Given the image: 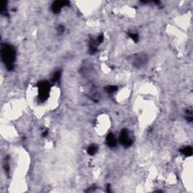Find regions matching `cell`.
<instances>
[{
    "label": "cell",
    "mask_w": 193,
    "mask_h": 193,
    "mask_svg": "<svg viewBox=\"0 0 193 193\" xmlns=\"http://www.w3.org/2000/svg\"><path fill=\"white\" fill-rule=\"evenodd\" d=\"M90 52L91 53V54H94L95 52L97 51V45L96 44L94 43V42H93L91 41V43H90Z\"/></svg>",
    "instance_id": "obj_10"
},
{
    "label": "cell",
    "mask_w": 193,
    "mask_h": 193,
    "mask_svg": "<svg viewBox=\"0 0 193 193\" xmlns=\"http://www.w3.org/2000/svg\"><path fill=\"white\" fill-rule=\"evenodd\" d=\"M130 37H131L134 42H136L138 41V39H139V36H138V35L136 34V33H131V34H130Z\"/></svg>",
    "instance_id": "obj_12"
},
{
    "label": "cell",
    "mask_w": 193,
    "mask_h": 193,
    "mask_svg": "<svg viewBox=\"0 0 193 193\" xmlns=\"http://www.w3.org/2000/svg\"><path fill=\"white\" fill-rule=\"evenodd\" d=\"M97 152V146L94 144H92L91 146H89L88 149H87V153L90 155H94Z\"/></svg>",
    "instance_id": "obj_7"
},
{
    "label": "cell",
    "mask_w": 193,
    "mask_h": 193,
    "mask_svg": "<svg viewBox=\"0 0 193 193\" xmlns=\"http://www.w3.org/2000/svg\"><path fill=\"white\" fill-rule=\"evenodd\" d=\"M63 30H64V28H63V26H60L58 27V31H60V32H63Z\"/></svg>",
    "instance_id": "obj_14"
},
{
    "label": "cell",
    "mask_w": 193,
    "mask_h": 193,
    "mask_svg": "<svg viewBox=\"0 0 193 193\" xmlns=\"http://www.w3.org/2000/svg\"><path fill=\"white\" fill-rule=\"evenodd\" d=\"M49 91V84L47 81H42L39 84V98L42 100H45L47 99Z\"/></svg>",
    "instance_id": "obj_2"
},
{
    "label": "cell",
    "mask_w": 193,
    "mask_h": 193,
    "mask_svg": "<svg viewBox=\"0 0 193 193\" xmlns=\"http://www.w3.org/2000/svg\"><path fill=\"white\" fill-rule=\"evenodd\" d=\"M146 61H147V58L145 54H138L137 55L133 57L132 64L136 67H141L143 65H145Z\"/></svg>",
    "instance_id": "obj_4"
},
{
    "label": "cell",
    "mask_w": 193,
    "mask_h": 193,
    "mask_svg": "<svg viewBox=\"0 0 193 193\" xmlns=\"http://www.w3.org/2000/svg\"><path fill=\"white\" fill-rule=\"evenodd\" d=\"M181 153H183V155H185L186 156H191L192 155V149L190 146L185 147L181 150Z\"/></svg>",
    "instance_id": "obj_8"
},
{
    "label": "cell",
    "mask_w": 193,
    "mask_h": 193,
    "mask_svg": "<svg viewBox=\"0 0 193 193\" xmlns=\"http://www.w3.org/2000/svg\"><path fill=\"white\" fill-rule=\"evenodd\" d=\"M69 3V2H66V1H57V2H54L53 4H52V6H51V10L55 14H57L59 13L61 10L62 9V8L63 6H65L67 4Z\"/></svg>",
    "instance_id": "obj_5"
},
{
    "label": "cell",
    "mask_w": 193,
    "mask_h": 193,
    "mask_svg": "<svg viewBox=\"0 0 193 193\" xmlns=\"http://www.w3.org/2000/svg\"><path fill=\"white\" fill-rule=\"evenodd\" d=\"M97 41H98V42H99V43H101V42H103V35H100V36L98 37Z\"/></svg>",
    "instance_id": "obj_13"
},
{
    "label": "cell",
    "mask_w": 193,
    "mask_h": 193,
    "mask_svg": "<svg viewBox=\"0 0 193 193\" xmlns=\"http://www.w3.org/2000/svg\"><path fill=\"white\" fill-rule=\"evenodd\" d=\"M119 139H120V142L122 143V145L125 147H128L132 144V140H131V138L129 135V133L126 129L122 130Z\"/></svg>",
    "instance_id": "obj_3"
},
{
    "label": "cell",
    "mask_w": 193,
    "mask_h": 193,
    "mask_svg": "<svg viewBox=\"0 0 193 193\" xmlns=\"http://www.w3.org/2000/svg\"><path fill=\"white\" fill-rule=\"evenodd\" d=\"M107 143L110 148L115 147L116 146V139L114 136V134L112 133L108 134L107 137Z\"/></svg>",
    "instance_id": "obj_6"
},
{
    "label": "cell",
    "mask_w": 193,
    "mask_h": 193,
    "mask_svg": "<svg viewBox=\"0 0 193 193\" xmlns=\"http://www.w3.org/2000/svg\"><path fill=\"white\" fill-rule=\"evenodd\" d=\"M106 91H107L109 94H113L117 91V87L114 86V85H109L106 88Z\"/></svg>",
    "instance_id": "obj_9"
},
{
    "label": "cell",
    "mask_w": 193,
    "mask_h": 193,
    "mask_svg": "<svg viewBox=\"0 0 193 193\" xmlns=\"http://www.w3.org/2000/svg\"><path fill=\"white\" fill-rule=\"evenodd\" d=\"M15 50L12 46L9 45H4L1 49V56L2 61L5 63L8 70H11L14 67V63L15 61Z\"/></svg>",
    "instance_id": "obj_1"
},
{
    "label": "cell",
    "mask_w": 193,
    "mask_h": 193,
    "mask_svg": "<svg viewBox=\"0 0 193 193\" xmlns=\"http://www.w3.org/2000/svg\"><path fill=\"white\" fill-rule=\"evenodd\" d=\"M60 77H61V72H56L54 74V76H53V78H52V80L53 81H57L59 80V79H60Z\"/></svg>",
    "instance_id": "obj_11"
}]
</instances>
